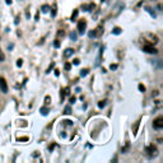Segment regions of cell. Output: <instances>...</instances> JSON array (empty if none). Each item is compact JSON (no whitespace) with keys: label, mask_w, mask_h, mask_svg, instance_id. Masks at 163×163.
Listing matches in <instances>:
<instances>
[{"label":"cell","mask_w":163,"mask_h":163,"mask_svg":"<svg viewBox=\"0 0 163 163\" xmlns=\"http://www.w3.org/2000/svg\"><path fill=\"white\" fill-rule=\"evenodd\" d=\"M143 51H145V52H148V54H157V52H158V50H157L154 46H152V45H145L143 47Z\"/></svg>","instance_id":"cell-5"},{"label":"cell","mask_w":163,"mask_h":163,"mask_svg":"<svg viewBox=\"0 0 163 163\" xmlns=\"http://www.w3.org/2000/svg\"><path fill=\"white\" fill-rule=\"evenodd\" d=\"M54 68H55V62H51V65H50V66H48V69H47V72H46V73H47V74H48V73H50L51 70L54 69Z\"/></svg>","instance_id":"cell-21"},{"label":"cell","mask_w":163,"mask_h":163,"mask_svg":"<svg viewBox=\"0 0 163 163\" xmlns=\"http://www.w3.org/2000/svg\"><path fill=\"white\" fill-rule=\"evenodd\" d=\"M54 47H56V48H59V47H60V41H59L58 38H56L55 41H54Z\"/></svg>","instance_id":"cell-19"},{"label":"cell","mask_w":163,"mask_h":163,"mask_svg":"<svg viewBox=\"0 0 163 163\" xmlns=\"http://www.w3.org/2000/svg\"><path fill=\"white\" fill-rule=\"evenodd\" d=\"M158 94H159V92H158V91H154V92H153V96H154V97L158 96Z\"/></svg>","instance_id":"cell-40"},{"label":"cell","mask_w":163,"mask_h":163,"mask_svg":"<svg viewBox=\"0 0 163 163\" xmlns=\"http://www.w3.org/2000/svg\"><path fill=\"white\" fill-rule=\"evenodd\" d=\"M78 13H79V10H78V9H74V12H73L72 17H70V21H72V22H75V19H77V17H78Z\"/></svg>","instance_id":"cell-10"},{"label":"cell","mask_w":163,"mask_h":163,"mask_svg":"<svg viewBox=\"0 0 163 163\" xmlns=\"http://www.w3.org/2000/svg\"><path fill=\"white\" fill-rule=\"evenodd\" d=\"M48 111H50V110H48L47 106H43V107L40 108V113H41L42 116H47V115H48Z\"/></svg>","instance_id":"cell-8"},{"label":"cell","mask_w":163,"mask_h":163,"mask_svg":"<svg viewBox=\"0 0 163 163\" xmlns=\"http://www.w3.org/2000/svg\"><path fill=\"white\" fill-rule=\"evenodd\" d=\"M14 23H15V24H18V23H19V15H17V17H15Z\"/></svg>","instance_id":"cell-37"},{"label":"cell","mask_w":163,"mask_h":163,"mask_svg":"<svg viewBox=\"0 0 163 163\" xmlns=\"http://www.w3.org/2000/svg\"><path fill=\"white\" fill-rule=\"evenodd\" d=\"M88 36L91 37V38H92V37H96V31H91V32L88 33Z\"/></svg>","instance_id":"cell-26"},{"label":"cell","mask_w":163,"mask_h":163,"mask_svg":"<svg viewBox=\"0 0 163 163\" xmlns=\"http://www.w3.org/2000/svg\"><path fill=\"white\" fill-rule=\"evenodd\" d=\"M4 60H5V55H4V52L0 50V61H4Z\"/></svg>","instance_id":"cell-25"},{"label":"cell","mask_w":163,"mask_h":163,"mask_svg":"<svg viewBox=\"0 0 163 163\" xmlns=\"http://www.w3.org/2000/svg\"><path fill=\"white\" fill-rule=\"evenodd\" d=\"M28 140V138L27 136H23V138H18V142H27Z\"/></svg>","instance_id":"cell-29"},{"label":"cell","mask_w":163,"mask_h":163,"mask_svg":"<svg viewBox=\"0 0 163 163\" xmlns=\"http://www.w3.org/2000/svg\"><path fill=\"white\" fill-rule=\"evenodd\" d=\"M55 146H56V144H51V145L48 146V150H52V149L55 148Z\"/></svg>","instance_id":"cell-36"},{"label":"cell","mask_w":163,"mask_h":163,"mask_svg":"<svg viewBox=\"0 0 163 163\" xmlns=\"http://www.w3.org/2000/svg\"><path fill=\"white\" fill-rule=\"evenodd\" d=\"M77 37H78L77 32H75V31H72V33H70V38H72L73 41H77Z\"/></svg>","instance_id":"cell-14"},{"label":"cell","mask_w":163,"mask_h":163,"mask_svg":"<svg viewBox=\"0 0 163 163\" xmlns=\"http://www.w3.org/2000/svg\"><path fill=\"white\" fill-rule=\"evenodd\" d=\"M139 125H140V120L135 122V125L133 126V134H134V135H136V131H138V127H139Z\"/></svg>","instance_id":"cell-11"},{"label":"cell","mask_w":163,"mask_h":163,"mask_svg":"<svg viewBox=\"0 0 163 163\" xmlns=\"http://www.w3.org/2000/svg\"><path fill=\"white\" fill-rule=\"evenodd\" d=\"M153 127H154V129H157V130H159V129H162V127H163V117H162V116L157 117L156 120L153 121Z\"/></svg>","instance_id":"cell-3"},{"label":"cell","mask_w":163,"mask_h":163,"mask_svg":"<svg viewBox=\"0 0 163 163\" xmlns=\"http://www.w3.org/2000/svg\"><path fill=\"white\" fill-rule=\"evenodd\" d=\"M65 98V93H64V89H60V99L61 101H64Z\"/></svg>","instance_id":"cell-23"},{"label":"cell","mask_w":163,"mask_h":163,"mask_svg":"<svg viewBox=\"0 0 163 163\" xmlns=\"http://www.w3.org/2000/svg\"><path fill=\"white\" fill-rule=\"evenodd\" d=\"M5 3L7 4H12V0H5Z\"/></svg>","instance_id":"cell-41"},{"label":"cell","mask_w":163,"mask_h":163,"mask_svg":"<svg viewBox=\"0 0 163 163\" xmlns=\"http://www.w3.org/2000/svg\"><path fill=\"white\" fill-rule=\"evenodd\" d=\"M38 18H40V14H38V13H36V15H34V19L38 21Z\"/></svg>","instance_id":"cell-39"},{"label":"cell","mask_w":163,"mask_h":163,"mask_svg":"<svg viewBox=\"0 0 163 163\" xmlns=\"http://www.w3.org/2000/svg\"><path fill=\"white\" fill-rule=\"evenodd\" d=\"M64 69L65 70H70L72 69V64H70V62H66V64L64 65Z\"/></svg>","instance_id":"cell-22"},{"label":"cell","mask_w":163,"mask_h":163,"mask_svg":"<svg viewBox=\"0 0 163 163\" xmlns=\"http://www.w3.org/2000/svg\"><path fill=\"white\" fill-rule=\"evenodd\" d=\"M94 31H96V37H99L101 34H103V27L98 26L97 27V29H94Z\"/></svg>","instance_id":"cell-9"},{"label":"cell","mask_w":163,"mask_h":163,"mask_svg":"<svg viewBox=\"0 0 163 163\" xmlns=\"http://www.w3.org/2000/svg\"><path fill=\"white\" fill-rule=\"evenodd\" d=\"M94 8H96V5H94L93 3H91V4H88V5H87V4L82 5V9H83L84 12H91V10L94 9Z\"/></svg>","instance_id":"cell-6"},{"label":"cell","mask_w":163,"mask_h":163,"mask_svg":"<svg viewBox=\"0 0 163 163\" xmlns=\"http://www.w3.org/2000/svg\"><path fill=\"white\" fill-rule=\"evenodd\" d=\"M55 75H56V77L60 75V70H59V69H55Z\"/></svg>","instance_id":"cell-38"},{"label":"cell","mask_w":163,"mask_h":163,"mask_svg":"<svg viewBox=\"0 0 163 163\" xmlns=\"http://www.w3.org/2000/svg\"><path fill=\"white\" fill-rule=\"evenodd\" d=\"M145 152L148 153L149 157H156L157 154H158V149H157V146H154V145H148L145 148Z\"/></svg>","instance_id":"cell-2"},{"label":"cell","mask_w":163,"mask_h":163,"mask_svg":"<svg viewBox=\"0 0 163 163\" xmlns=\"http://www.w3.org/2000/svg\"><path fill=\"white\" fill-rule=\"evenodd\" d=\"M48 9H50V7L48 5H42V8H41V10H42V13H47Z\"/></svg>","instance_id":"cell-17"},{"label":"cell","mask_w":163,"mask_h":163,"mask_svg":"<svg viewBox=\"0 0 163 163\" xmlns=\"http://www.w3.org/2000/svg\"><path fill=\"white\" fill-rule=\"evenodd\" d=\"M65 125H73V121L72 120H65Z\"/></svg>","instance_id":"cell-33"},{"label":"cell","mask_w":163,"mask_h":163,"mask_svg":"<svg viewBox=\"0 0 163 163\" xmlns=\"http://www.w3.org/2000/svg\"><path fill=\"white\" fill-rule=\"evenodd\" d=\"M110 69L111 70H116V69H117V64H111L110 65Z\"/></svg>","instance_id":"cell-27"},{"label":"cell","mask_w":163,"mask_h":163,"mask_svg":"<svg viewBox=\"0 0 163 163\" xmlns=\"http://www.w3.org/2000/svg\"><path fill=\"white\" fill-rule=\"evenodd\" d=\"M0 91L3 93H8V83L5 80V78L3 77H0Z\"/></svg>","instance_id":"cell-4"},{"label":"cell","mask_w":163,"mask_h":163,"mask_svg":"<svg viewBox=\"0 0 163 163\" xmlns=\"http://www.w3.org/2000/svg\"><path fill=\"white\" fill-rule=\"evenodd\" d=\"M105 106H106V101H105V99H103V101H99V102H98V107H99V108H103Z\"/></svg>","instance_id":"cell-20"},{"label":"cell","mask_w":163,"mask_h":163,"mask_svg":"<svg viewBox=\"0 0 163 163\" xmlns=\"http://www.w3.org/2000/svg\"><path fill=\"white\" fill-rule=\"evenodd\" d=\"M121 32H122V29L120 27H115V28L112 29V34H120Z\"/></svg>","instance_id":"cell-12"},{"label":"cell","mask_w":163,"mask_h":163,"mask_svg":"<svg viewBox=\"0 0 163 163\" xmlns=\"http://www.w3.org/2000/svg\"><path fill=\"white\" fill-rule=\"evenodd\" d=\"M75 99H77V98H75L74 96H72V97H70V99H69V101H70V103H74V102H75Z\"/></svg>","instance_id":"cell-34"},{"label":"cell","mask_w":163,"mask_h":163,"mask_svg":"<svg viewBox=\"0 0 163 163\" xmlns=\"http://www.w3.org/2000/svg\"><path fill=\"white\" fill-rule=\"evenodd\" d=\"M64 93H65V96H66V94H70V88H69V87L64 88Z\"/></svg>","instance_id":"cell-28"},{"label":"cell","mask_w":163,"mask_h":163,"mask_svg":"<svg viewBox=\"0 0 163 163\" xmlns=\"http://www.w3.org/2000/svg\"><path fill=\"white\" fill-rule=\"evenodd\" d=\"M88 72H89L88 69H82V70H80V77H82V78L85 77V75L88 74Z\"/></svg>","instance_id":"cell-16"},{"label":"cell","mask_w":163,"mask_h":163,"mask_svg":"<svg viewBox=\"0 0 163 163\" xmlns=\"http://www.w3.org/2000/svg\"><path fill=\"white\" fill-rule=\"evenodd\" d=\"M146 10H148L149 13H150V15H153V18H156V13H154V12H152V9H150V8H146Z\"/></svg>","instance_id":"cell-31"},{"label":"cell","mask_w":163,"mask_h":163,"mask_svg":"<svg viewBox=\"0 0 163 163\" xmlns=\"http://www.w3.org/2000/svg\"><path fill=\"white\" fill-rule=\"evenodd\" d=\"M22 65H23V60H22V59H18L17 60V66H22Z\"/></svg>","instance_id":"cell-30"},{"label":"cell","mask_w":163,"mask_h":163,"mask_svg":"<svg viewBox=\"0 0 163 163\" xmlns=\"http://www.w3.org/2000/svg\"><path fill=\"white\" fill-rule=\"evenodd\" d=\"M56 12H58V7H56V4H54L52 5V13H51V17H55Z\"/></svg>","instance_id":"cell-15"},{"label":"cell","mask_w":163,"mask_h":163,"mask_svg":"<svg viewBox=\"0 0 163 163\" xmlns=\"http://www.w3.org/2000/svg\"><path fill=\"white\" fill-rule=\"evenodd\" d=\"M64 113H65V115H70V113H72V105H69V106H66V107H65Z\"/></svg>","instance_id":"cell-13"},{"label":"cell","mask_w":163,"mask_h":163,"mask_svg":"<svg viewBox=\"0 0 163 163\" xmlns=\"http://www.w3.org/2000/svg\"><path fill=\"white\" fill-rule=\"evenodd\" d=\"M50 103H51V97H50V96H46V97H45V105L48 106Z\"/></svg>","instance_id":"cell-18"},{"label":"cell","mask_w":163,"mask_h":163,"mask_svg":"<svg viewBox=\"0 0 163 163\" xmlns=\"http://www.w3.org/2000/svg\"><path fill=\"white\" fill-rule=\"evenodd\" d=\"M138 88H139V91H140V92H143V93L145 92V87H144L143 84H139V85H138Z\"/></svg>","instance_id":"cell-24"},{"label":"cell","mask_w":163,"mask_h":163,"mask_svg":"<svg viewBox=\"0 0 163 163\" xmlns=\"http://www.w3.org/2000/svg\"><path fill=\"white\" fill-rule=\"evenodd\" d=\"M85 28H87V21L85 19H82L78 22V27H77V31L79 34H84L85 33Z\"/></svg>","instance_id":"cell-1"},{"label":"cell","mask_w":163,"mask_h":163,"mask_svg":"<svg viewBox=\"0 0 163 163\" xmlns=\"http://www.w3.org/2000/svg\"><path fill=\"white\" fill-rule=\"evenodd\" d=\"M73 54H74V50H73V48H66V50L64 51V54H62V55H64V58L68 59V58H70Z\"/></svg>","instance_id":"cell-7"},{"label":"cell","mask_w":163,"mask_h":163,"mask_svg":"<svg viewBox=\"0 0 163 163\" xmlns=\"http://www.w3.org/2000/svg\"><path fill=\"white\" fill-rule=\"evenodd\" d=\"M64 34H65V33H64V31H61V29L58 32V36H59V37H60V36H64Z\"/></svg>","instance_id":"cell-35"},{"label":"cell","mask_w":163,"mask_h":163,"mask_svg":"<svg viewBox=\"0 0 163 163\" xmlns=\"http://www.w3.org/2000/svg\"><path fill=\"white\" fill-rule=\"evenodd\" d=\"M79 62H80L79 59H74V60H73V64L74 65H79Z\"/></svg>","instance_id":"cell-32"},{"label":"cell","mask_w":163,"mask_h":163,"mask_svg":"<svg viewBox=\"0 0 163 163\" xmlns=\"http://www.w3.org/2000/svg\"><path fill=\"white\" fill-rule=\"evenodd\" d=\"M103 1H106V0H101V3H103Z\"/></svg>","instance_id":"cell-42"}]
</instances>
